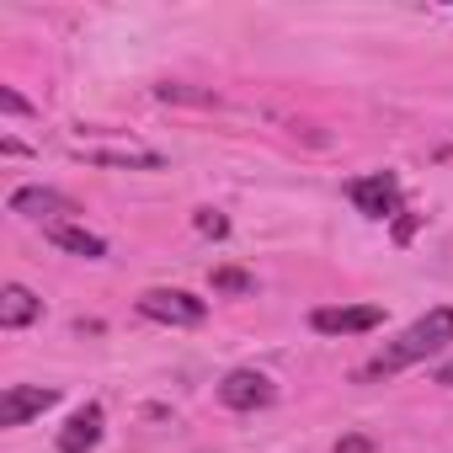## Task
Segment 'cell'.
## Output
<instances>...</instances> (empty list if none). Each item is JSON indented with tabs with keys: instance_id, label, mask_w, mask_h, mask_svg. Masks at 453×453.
<instances>
[{
	"instance_id": "6da1fadb",
	"label": "cell",
	"mask_w": 453,
	"mask_h": 453,
	"mask_svg": "<svg viewBox=\"0 0 453 453\" xmlns=\"http://www.w3.org/2000/svg\"><path fill=\"white\" fill-rule=\"evenodd\" d=\"M448 342H453V304H437V310H426L421 320H411L395 342H384V347L357 368V384H379V379H389V373H400V368H411V363L442 352Z\"/></svg>"
},
{
	"instance_id": "7a4b0ae2",
	"label": "cell",
	"mask_w": 453,
	"mask_h": 453,
	"mask_svg": "<svg viewBox=\"0 0 453 453\" xmlns=\"http://www.w3.org/2000/svg\"><path fill=\"white\" fill-rule=\"evenodd\" d=\"M139 315L160 320V326H203L208 304L187 288H150V294H139Z\"/></svg>"
},
{
	"instance_id": "3957f363",
	"label": "cell",
	"mask_w": 453,
	"mask_h": 453,
	"mask_svg": "<svg viewBox=\"0 0 453 453\" xmlns=\"http://www.w3.org/2000/svg\"><path fill=\"white\" fill-rule=\"evenodd\" d=\"M347 197L363 219H395L400 213V176L395 171H368V176L347 181Z\"/></svg>"
},
{
	"instance_id": "277c9868",
	"label": "cell",
	"mask_w": 453,
	"mask_h": 453,
	"mask_svg": "<svg viewBox=\"0 0 453 453\" xmlns=\"http://www.w3.org/2000/svg\"><path fill=\"white\" fill-rule=\"evenodd\" d=\"M278 400V384L257 368H235V373H224L219 384V405H230V411H262Z\"/></svg>"
},
{
	"instance_id": "5b68a950",
	"label": "cell",
	"mask_w": 453,
	"mask_h": 453,
	"mask_svg": "<svg viewBox=\"0 0 453 453\" xmlns=\"http://www.w3.org/2000/svg\"><path fill=\"white\" fill-rule=\"evenodd\" d=\"M49 405H59V389H43V384H6V395H0V426H27V421L43 416Z\"/></svg>"
},
{
	"instance_id": "8992f818",
	"label": "cell",
	"mask_w": 453,
	"mask_h": 453,
	"mask_svg": "<svg viewBox=\"0 0 453 453\" xmlns=\"http://www.w3.org/2000/svg\"><path fill=\"white\" fill-rule=\"evenodd\" d=\"M310 326L320 336H357V331H373L384 326V310L379 304H342V310H315Z\"/></svg>"
},
{
	"instance_id": "52a82bcc",
	"label": "cell",
	"mask_w": 453,
	"mask_h": 453,
	"mask_svg": "<svg viewBox=\"0 0 453 453\" xmlns=\"http://www.w3.org/2000/svg\"><path fill=\"white\" fill-rule=\"evenodd\" d=\"M12 213H22V219H70V213H81V203L54 192V187H17Z\"/></svg>"
},
{
	"instance_id": "ba28073f",
	"label": "cell",
	"mask_w": 453,
	"mask_h": 453,
	"mask_svg": "<svg viewBox=\"0 0 453 453\" xmlns=\"http://www.w3.org/2000/svg\"><path fill=\"white\" fill-rule=\"evenodd\" d=\"M102 426H107L102 405H81V411L65 421V432H59V453H91V448L102 442Z\"/></svg>"
},
{
	"instance_id": "9c48e42d",
	"label": "cell",
	"mask_w": 453,
	"mask_h": 453,
	"mask_svg": "<svg viewBox=\"0 0 453 453\" xmlns=\"http://www.w3.org/2000/svg\"><path fill=\"white\" fill-rule=\"evenodd\" d=\"M43 315V299L33 294V288H22V283H6L0 288V331H22V326H33Z\"/></svg>"
},
{
	"instance_id": "30bf717a",
	"label": "cell",
	"mask_w": 453,
	"mask_h": 453,
	"mask_svg": "<svg viewBox=\"0 0 453 453\" xmlns=\"http://www.w3.org/2000/svg\"><path fill=\"white\" fill-rule=\"evenodd\" d=\"M43 235H49L59 251H75V257H86V262H102V257H107V241L91 235V230H81V224H49Z\"/></svg>"
},
{
	"instance_id": "8fae6325",
	"label": "cell",
	"mask_w": 453,
	"mask_h": 453,
	"mask_svg": "<svg viewBox=\"0 0 453 453\" xmlns=\"http://www.w3.org/2000/svg\"><path fill=\"white\" fill-rule=\"evenodd\" d=\"M81 150H86V160H96V165H139V171H165V155L139 150V144H123V150H96V144H81Z\"/></svg>"
},
{
	"instance_id": "7c38bea8",
	"label": "cell",
	"mask_w": 453,
	"mask_h": 453,
	"mask_svg": "<svg viewBox=\"0 0 453 453\" xmlns=\"http://www.w3.org/2000/svg\"><path fill=\"white\" fill-rule=\"evenodd\" d=\"M213 294H257V278L241 267H219L213 273Z\"/></svg>"
},
{
	"instance_id": "4fadbf2b",
	"label": "cell",
	"mask_w": 453,
	"mask_h": 453,
	"mask_svg": "<svg viewBox=\"0 0 453 453\" xmlns=\"http://www.w3.org/2000/svg\"><path fill=\"white\" fill-rule=\"evenodd\" d=\"M192 224H197L203 235H213V241H224V235H230V219H224L219 208H197V219H192Z\"/></svg>"
},
{
	"instance_id": "5bb4252c",
	"label": "cell",
	"mask_w": 453,
	"mask_h": 453,
	"mask_svg": "<svg viewBox=\"0 0 453 453\" xmlns=\"http://www.w3.org/2000/svg\"><path fill=\"white\" fill-rule=\"evenodd\" d=\"M160 102H213L208 91H181V86H160Z\"/></svg>"
},
{
	"instance_id": "9a60e30c",
	"label": "cell",
	"mask_w": 453,
	"mask_h": 453,
	"mask_svg": "<svg viewBox=\"0 0 453 453\" xmlns=\"http://www.w3.org/2000/svg\"><path fill=\"white\" fill-rule=\"evenodd\" d=\"M0 107H6V112H17V118H22V112H33V107H27V102H22V96L12 91V86H6V91H0Z\"/></svg>"
},
{
	"instance_id": "2e32d148",
	"label": "cell",
	"mask_w": 453,
	"mask_h": 453,
	"mask_svg": "<svg viewBox=\"0 0 453 453\" xmlns=\"http://www.w3.org/2000/svg\"><path fill=\"white\" fill-rule=\"evenodd\" d=\"M336 453H368V437H342Z\"/></svg>"
},
{
	"instance_id": "e0dca14e",
	"label": "cell",
	"mask_w": 453,
	"mask_h": 453,
	"mask_svg": "<svg viewBox=\"0 0 453 453\" xmlns=\"http://www.w3.org/2000/svg\"><path fill=\"white\" fill-rule=\"evenodd\" d=\"M437 384H448V389H453V363H442V368H437Z\"/></svg>"
}]
</instances>
